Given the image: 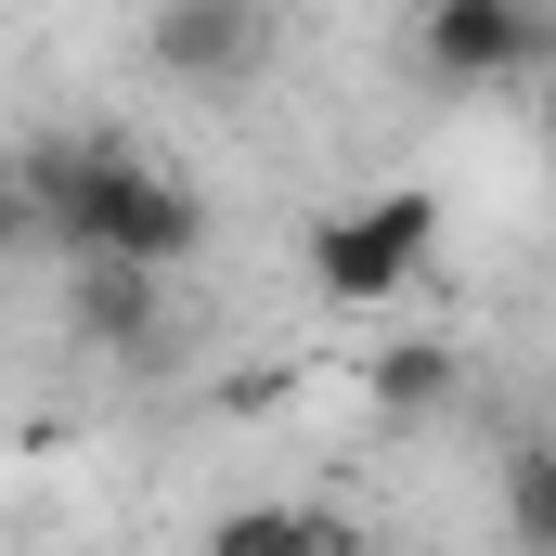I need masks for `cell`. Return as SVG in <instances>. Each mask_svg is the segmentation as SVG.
I'll return each instance as SVG.
<instances>
[{"mask_svg": "<svg viewBox=\"0 0 556 556\" xmlns=\"http://www.w3.org/2000/svg\"><path fill=\"white\" fill-rule=\"evenodd\" d=\"M13 233L78 273H181L207 247V194L181 168H155L142 142H26Z\"/></svg>", "mask_w": 556, "mask_h": 556, "instance_id": "obj_1", "label": "cell"}, {"mask_svg": "<svg viewBox=\"0 0 556 556\" xmlns=\"http://www.w3.org/2000/svg\"><path fill=\"white\" fill-rule=\"evenodd\" d=\"M427 247H440V207H427L415 181H402V194H363V207H337V220L311 233V298L389 311V298L427 273Z\"/></svg>", "mask_w": 556, "mask_h": 556, "instance_id": "obj_2", "label": "cell"}, {"mask_svg": "<svg viewBox=\"0 0 556 556\" xmlns=\"http://www.w3.org/2000/svg\"><path fill=\"white\" fill-rule=\"evenodd\" d=\"M556 52V13L544 0H415V65L453 78V91H505Z\"/></svg>", "mask_w": 556, "mask_h": 556, "instance_id": "obj_3", "label": "cell"}, {"mask_svg": "<svg viewBox=\"0 0 556 556\" xmlns=\"http://www.w3.org/2000/svg\"><path fill=\"white\" fill-rule=\"evenodd\" d=\"M273 52V13L260 0H168L155 13V65L168 78H247Z\"/></svg>", "mask_w": 556, "mask_h": 556, "instance_id": "obj_4", "label": "cell"}, {"mask_svg": "<svg viewBox=\"0 0 556 556\" xmlns=\"http://www.w3.org/2000/svg\"><path fill=\"white\" fill-rule=\"evenodd\" d=\"M207 556H376V544L324 505H233V518H207Z\"/></svg>", "mask_w": 556, "mask_h": 556, "instance_id": "obj_5", "label": "cell"}, {"mask_svg": "<svg viewBox=\"0 0 556 556\" xmlns=\"http://www.w3.org/2000/svg\"><path fill=\"white\" fill-rule=\"evenodd\" d=\"M505 544L556 556V440H518L505 453Z\"/></svg>", "mask_w": 556, "mask_h": 556, "instance_id": "obj_6", "label": "cell"}, {"mask_svg": "<svg viewBox=\"0 0 556 556\" xmlns=\"http://www.w3.org/2000/svg\"><path fill=\"white\" fill-rule=\"evenodd\" d=\"M376 402H389V415H440V402H453V363H440V350H389V363H376Z\"/></svg>", "mask_w": 556, "mask_h": 556, "instance_id": "obj_7", "label": "cell"}]
</instances>
